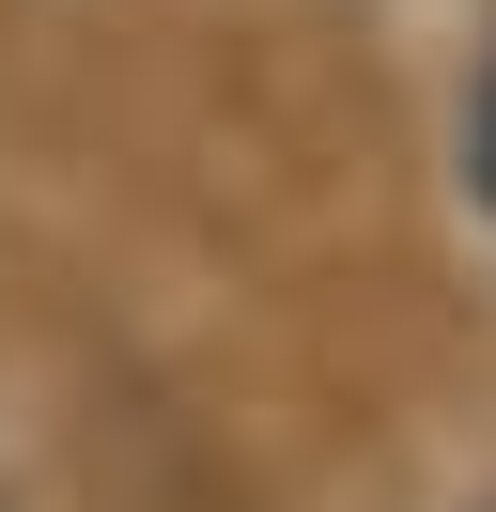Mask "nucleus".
<instances>
[{
	"label": "nucleus",
	"instance_id": "1",
	"mask_svg": "<svg viewBox=\"0 0 496 512\" xmlns=\"http://www.w3.org/2000/svg\"><path fill=\"white\" fill-rule=\"evenodd\" d=\"M465 202H481V233H496V47H481V78H465Z\"/></svg>",
	"mask_w": 496,
	"mask_h": 512
}]
</instances>
